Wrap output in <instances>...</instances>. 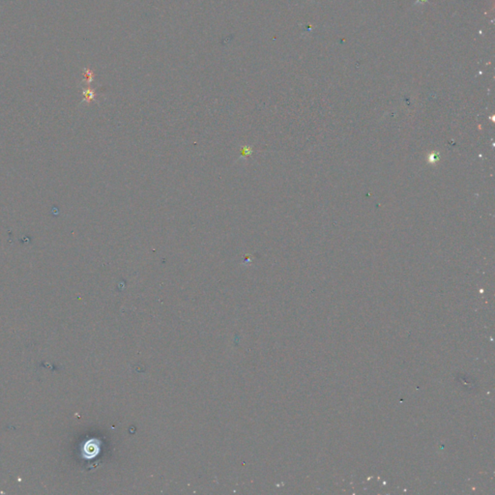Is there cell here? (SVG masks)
Returning <instances> with one entry per match:
<instances>
[{"mask_svg":"<svg viewBox=\"0 0 495 495\" xmlns=\"http://www.w3.org/2000/svg\"><path fill=\"white\" fill-rule=\"evenodd\" d=\"M85 95H86V98H87L88 102H89V101H91V100L94 98V94H93V92H91V91H90V92H87V93H86Z\"/></svg>","mask_w":495,"mask_h":495,"instance_id":"7a4b0ae2","label":"cell"},{"mask_svg":"<svg viewBox=\"0 0 495 495\" xmlns=\"http://www.w3.org/2000/svg\"><path fill=\"white\" fill-rule=\"evenodd\" d=\"M252 153V149L247 148V147H244L243 148V151H242V155H248V154H251Z\"/></svg>","mask_w":495,"mask_h":495,"instance_id":"3957f363","label":"cell"},{"mask_svg":"<svg viewBox=\"0 0 495 495\" xmlns=\"http://www.w3.org/2000/svg\"><path fill=\"white\" fill-rule=\"evenodd\" d=\"M98 451H99V447L94 442H92V440L87 442V444H85V447L82 449L84 456L87 458H94L98 454Z\"/></svg>","mask_w":495,"mask_h":495,"instance_id":"6da1fadb","label":"cell"}]
</instances>
